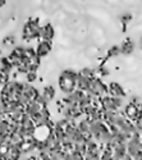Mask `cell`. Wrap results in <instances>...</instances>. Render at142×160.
I'll use <instances>...</instances> for the list:
<instances>
[{"label":"cell","instance_id":"1","mask_svg":"<svg viewBox=\"0 0 142 160\" xmlns=\"http://www.w3.org/2000/svg\"><path fill=\"white\" fill-rule=\"evenodd\" d=\"M77 78H78V72H76L73 69H66L60 73L59 87L66 95L77 90Z\"/></svg>","mask_w":142,"mask_h":160},{"label":"cell","instance_id":"2","mask_svg":"<svg viewBox=\"0 0 142 160\" xmlns=\"http://www.w3.org/2000/svg\"><path fill=\"white\" fill-rule=\"evenodd\" d=\"M101 110H111V112H119L124 108V100L123 98H115L111 95H105L99 99Z\"/></svg>","mask_w":142,"mask_h":160},{"label":"cell","instance_id":"3","mask_svg":"<svg viewBox=\"0 0 142 160\" xmlns=\"http://www.w3.org/2000/svg\"><path fill=\"white\" fill-rule=\"evenodd\" d=\"M41 28L42 27L40 26V23H38V19H36V18L28 19L23 27L22 36L24 40H27V41L37 38V37H41Z\"/></svg>","mask_w":142,"mask_h":160},{"label":"cell","instance_id":"4","mask_svg":"<svg viewBox=\"0 0 142 160\" xmlns=\"http://www.w3.org/2000/svg\"><path fill=\"white\" fill-rule=\"evenodd\" d=\"M87 94H90L95 99H100V98L105 96V95H109L108 85H105L104 82H102V79L100 77H95L91 81V85H90Z\"/></svg>","mask_w":142,"mask_h":160},{"label":"cell","instance_id":"5","mask_svg":"<svg viewBox=\"0 0 142 160\" xmlns=\"http://www.w3.org/2000/svg\"><path fill=\"white\" fill-rule=\"evenodd\" d=\"M142 151V137H133L127 142V154L131 155L135 160L138 159Z\"/></svg>","mask_w":142,"mask_h":160},{"label":"cell","instance_id":"6","mask_svg":"<svg viewBox=\"0 0 142 160\" xmlns=\"http://www.w3.org/2000/svg\"><path fill=\"white\" fill-rule=\"evenodd\" d=\"M123 112H124V114H125V117L130 119V121H132L133 123L137 121V118L140 117V114H141V109L138 108L137 105H133V104H131V102H128L124 108H123Z\"/></svg>","mask_w":142,"mask_h":160},{"label":"cell","instance_id":"7","mask_svg":"<svg viewBox=\"0 0 142 160\" xmlns=\"http://www.w3.org/2000/svg\"><path fill=\"white\" fill-rule=\"evenodd\" d=\"M51 49H53V42L46 41V40H41V41L38 42L37 46H36V52H37V55L40 58H44V57L50 54Z\"/></svg>","mask_w":142,"mask_h":160},{"label":"cell","instance_id":"8","mask_svg":"<svg viewBox=\"0 0 142 160\" xmlns=\"http://www.w3.org/2000/svg\"><path fill=\"white\" fill-rule=\"evenodd\" d=\"M22 154H23V152H22V150L19 149V146L12 145V146H9V148H8L7 152H5L4 155H2V156L5 158L7 160H19V158H21Z\"/></svg>","mask_w":142,"mask_h":160},{"label":"cell","instance_id":"9","mask_svg":"<svg viewBox=\"0 0 142 160\" xmlns=\"http://www.w3.org/2000/svg\"><path fill=\"white\" fill-rule=\"evenodd\" d=\"M108 88H109V95L115 96V98H123V99L125 98V91L119 83L111 82L108 85Z\"/></svg>","mask_w":142,"mask_h":160},{"label":"cell","instance_id":"10","mask_svg":"<svg viewBox=\"0 0 142 160\" xmlns=\"http://www.w3.org/2000/svg\"><path fill=\"white\" fill-rule=\"evenodd\" d=\"M77 128H78L86 137H92L91 133H90V128H91V121L88 118L83 117L81 118L78 122H77Z\"/></svg>","mask_w":142,"mask_h":160},{"label":"cell","instance_id":"11","mask_svg":"<svg viewBox=\"0 0 142 160\" xmlns=\"http://www.w3.org/2000/svg\"><path fill=\"white\" fill-rule=\"evenodd\" d=\"M55 36V30L51 23H46L41 28V40H46V41H53Z\"/></svg>","mask_w":142,"mask_h":160},{"label":"cell","instance_id":"12","mask_svg":"<svg viewBox=\"0 0 142 160\" xmlns=\"http://www.w3.org/2000/svg\"><path fill=\"white\" fill-rule=\"evenodd\" d=\"M91 78H87L85 76H82L80 72H78V78H77V88L81 90V91H85L87 92L88 88H90V85H91Z\"/></svg>","mask_w":142,"mask_h":160},{"label":"cell","instance_id":"13","mask_svg":"<svg viewBox=\"0 0 142 160\" xmlns=\"http://www.w3.org/2000/svg\"><path fill=\"white\" fill-rule=\"evenodd\" d=\"M13 69H14V65L9 60L8 57H3L2 58V64H0V73L2 74H12Z\"/></svg>","mask_w":142,"mask_h":160},{"label":"cell","instance_id":"14","mask_svg":"<svg viewBox=\"0 0 142 160\" xmlns=\"http://www.w3.org/2000/svg\"><path fill=\"white\" fill-rule=\"evenodd\" d=\"M41 109H44L42 106L38 104L37 101H31V102H28L27 105L24 106V110H26V114H28L30 117H33L35 114H37L38 112H40Z\"/></svg>","mask_w":142,"mask_h":160},{"label":"cell","instance_id":"15","mask_svg":"<svg viewBox=\"0 0 142 160\" xmlns=\"http://www.w3.org/2000/svg\"><path fill=\"white\" fill-rule=\"evenodd\" d=\"M133 50H135V44H133L132 40L127 38L125 41L122 42V45H120V52H122V54L130 55V54H132V52H133Z\"/></svg>","mask_w":142,"mask_h":160},{"label":"cell","instance_id":"16","mask_svg":"<svg viewBox=\"0 0 142 160\" xmlns=\"http://www.w3.org/2000/svg\"><path fill=\"white\" fill-rule=\"evenodd\" d=\"M41 95L50 102L51 100H54V98H55V95H56V91H55V88L51 86V85H50V86H45V87L42 88Z\"/></svg>","mask_w":142,"mask_h":160},{"label":"cell","instance_id":"17","mask_svg":"<svg viewBox=\"0 0 142 160\" xmlns=\"http://www.w3.org/2000/svg\"><path fill=\"white\" fill-rule=\"evenodd\" d=\"M80 73H81L82 76L87 77V78H91V79H94L95 77H97L96 71H94V69H91V68H82V69L80 71Z\"/></svg>","mask_w":142,"mask_h":160},{"label":"cell","instance_id":"18","mask_svg":"<svg viewBox=\"0 0 142 160\" xmlns=\"http://www.w3.org/2000/svg\"><path fill=\"white\" fill-rule=\"evenodd\" d=\"M119 54H122V52H120V46H113V48L109 49V51H108V58H110V57H117V55H119Z\"/></svg>","mask_w":142,"mask_h":160},{"label":"cell","instance_id":"19","mask_svg":"<svg viewBox=\"0 0 142 160\" xmlns=\"http://www.w3.org/2000/svg\"><path fill=\"white\" fill-rule=\"evenodd\" d=\"M26 78H27V82H28V83L36 81V78H37V72H28L27 74H26Z\"/></svg>","mask_w":142,"mask_h":160},{"label":"cell","instance_id":"20","mask_svg":"<svg viewBox=\"0 0 142 160\" xmlns=\"http://www.w3.org/2000/svg\"><path fill=\"white\" fill-rule=\"evenodd\" d=\"M135 126H136V128L142 133V112H141V114H140V117L137 118V121L135 122Z\"/></svg>","mask_w":142,"mask_h":160},{"label":"cell","instance_id":"21","mask_svg":"<svg viewBox=\"0 0 142 160\" xmlns=\"http://www.w3.org/2000/svg\"><path fill=\"white\" fill-rule=\"evenodd\" d=\"M131 18H132V17H131L130 14H125V16H124V17L122 18V21H123V22H128V21H130Z\"/></svg>","mask_w":142,"mask_h":160},{"label":"cell","instance_id":"22","mask_svg":"<svg viewBox=\"0 0 142 160\" xmlns=\"http://www.w3.org/2000/svg\"><path fill=\"white\" fill-rule=\"evenodd\" d=\"M13 42H14V40H13V38H5V44L13 45Z\"/></svg>","mask_w":142,"mask_h":160},{"label":"cell","instance_id":"23","mask_svg":"<svg viewBox=\"0 0 142 160\" xmlns=\"http://www.w3.org/2000/svg\"><path fill=\"white\" fill-rule=\"evenodd\" d=\"M140 48L142 49V36H141V38H140Z\"/></svg>","mask_w":142,"mask_h":160},{"label":"cell","instance_id":"24","mask_svg":"<svg viewBox=\"0 0 142 160\" xmlns=\"http://www.w3.org/2000/svg\"><path fill=\"white\" fill-rule=\"evenodd\" d=\"M5 4V0H2V5H4Z\"/></svg>","mask_w":142,"mask_h":160}]
</instances>
